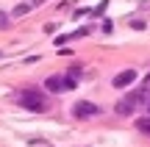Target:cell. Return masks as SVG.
<instances>
[{"instance_id": "cell-10", "label": "cell", "mask_w": 150, "mask_h": 147, "mask_svg": "<svg viewBox=\"0 0 150 147\" xmlns=\"http://www.w3.org/2000/svg\"><path fill=\"white\" fill-rule=\"evenodd\" d=\"M45 3V0H31V6H42Z\"/></svg>"}, {"instance_id": "cell-12", "label": "cell", "mask_w": 150, "mask_h": 147, "mask_svg": "<svg viewBox=\"0 0 150 147\" xmlns=\"http://www.w3.org/2000/svg\"><path fill=\"white\" fill-rule=\"evenodd\" d=\"M145 106H147V114H150V100H147V103H145Z\"/></svg>"}, {"instance_id": "cell-8", "label": "cell", "mask_w": 150, "mask_h": 147, "mask_svg": "<svg viewBox=\"0 0 150 147\" xmlns=\"http://www.w3.org/2000/svg\"><path fill=\"white\" fill-rule=\"evenodd\" d=\"M11 20H14V17H8L6 11H0V31H6V28L11 25Z\"/></svg>"}, {"instance_id": "cell-2", "label": "cell", "mask_w": 150, "mask_h": 147, "mask_svg": "<svg viewBox=\"0 0 150 147\" xmlns=\"http://www.w3.org/2000/svg\"><path fill=\"white\" fill-rule=\"evenodd\" d=\"M139 103H145V94H142V89H139V92L125 94V97L120 100L117 106H114V111H117L120 117H131V114L136 111V106H139Z\"/></svg>"}, {"instance_id": "cell-3", "label": "cell", "mask_w": 150, "mask_h": 147, "mask_svg": "<svg viewBox=\"0 0 150 147\" xmlns=\"http://www.w3.org/2000/svg\"><path fill=\"white\" fill-rule=\"evenodd\" d=\"M100 106H95L92 100H78L72 106V117L75 120H92V117H100Z\"/></svg>"}, {"instance_id": "cell-7", "label": "cell", "mask_w": 150, "mask_h": 147, "mask_svg": "<svg viewBox=\"0 0 150 147\" xmlns=\"http://www.w3.org/2000/svg\"><path fill=\"white\" fill-rule=\"evenodd\" d=\"M31 8H33V6H31V0H28V3H20V6H17L14 11H11V17H14V20H17V17L28 14V11H31Z\"/></svg>"}, {"instance_id": "cell-6", "label": "cell", "mask_w": 150, "mask_h": 147, "mask_svg": "<svg viewBox=\"0 0 150 147\" xmlns=\"http://www.w3.org/2000/svg\"><path fill=\"white\" fill-rule=\"evenodd\" d=\"M136 131H139L142 136H150V117H142V120L136 122Z\"/></svg>"}, {"instance_id": "cell-4", "label": "cell", "mask_w": 150, "mask_h": 147, "mask_svg": "<svg viewBox=\"0 0 150 147\" xmlns=\"http://www.w3.org/2000/svg\"><path fill=\"white\" fill-rule=\"evenodd\" d=\"M45 86H47V92H70L78 83H75L72 75H50L47 81H45Z\"/></svg>"}, {"instance_id": "cell-1", "label": "cell", "mask_w": 150, "mask_h": 147, "mask_svg": "<svg viewBox=\"0 0 150 147\" xmlns=\"http://www.w3.org/2000/svg\"><path fill=\"white\" fill-rule=\"evenodd\" d=\"M17 103H20L22 108H28V111H47V108H50L47 94L39 92V89H33V86L22 89V92L17 94Z\"/></svg>"}, {"instance_id": "cell-11", "label": "cell", "mask_w": 150, "mask_h": 147, "mask_svg": "<svg viewBox=\"0 0 150 147\" xmlns=\"http://www.w3.org/2000/svg\"><path fill=\"white\" fill-rule=\"evenodd\" d=\"M145 86H150V72H147V75H145Z\"/></svg>"}, {"instance_id": "cell-9", "label": "cell", "mask_w": 150, "mask_h": 147, "mask_svg": "<svg viewBox=\"0 0 150 147\" xmlns=\"http://www.w3.org/2000/svg\"><path fill=\"white\" fill-rule=\"evenodd\" d=\"M67 75H72V78H78V75H81V67H70V72H67Z\"/></svg>"}, {"instance_id": "cell-5", "label": "cell", "mask_w": 150, "mask_h": 147, "mask_svg": "<svg viewBox=\"0 0 150 147\" xmlns=\"http://www.w3.org/2000/svg\"><path fill=\"white\" fill-rule=\"evenodd\" d=\"M134 81H136V72L134 70H125V72H120V75L114 78V86H117V89H125V86H131Z\"/></svg>"}]
</instances>
